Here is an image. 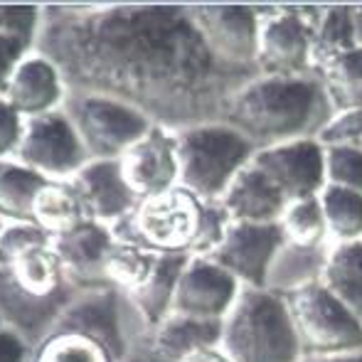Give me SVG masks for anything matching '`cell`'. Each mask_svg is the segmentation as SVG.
<instances>
[{"label":"cell","mask_w":362,"mask_h":362,"mask_svg":"<svg viewBox=\"0 0 362 362\" xmlns=\"http://www.w3.org/2000/svg\"><path fill=\"white\" fill-rule=\"evenodd\" d=\"M35 52L67 89L119 99L168 131L222 121L234 91L259 74L219 62L187 5H42Z\"/></svg>","instance_id":"obj_1"},{"label":"cell","mask_w":362,"mask_h":362,"mask_svg":"<svg viewBox=\"0 0 362 362\" xmlns=\"http://www.w3.org/2000/svg\"><path fill=\"white\" fill-rule=\"evenodd\" d=\"M76 296L52 237L30 222L5 224L0 234V325L30 348L49 338Z\"/></svg>","instance_id":"obj_2"},{"label":"cell","mask_w":362,"mask_h":362,"mask_svg":"<svg viewBox=\"0 0 362 362\" xmlns=\"http://www.w3.org/2000/svg\"><path fill=\"white\" fill-rule=\"evenodd\" d=\"M333 116L330 96L315 74H257L232 94L222 121L262 151L291 141L320 139Z\"/></svg>","instance_id":"obj_3"},{"label":"cell","mask_w":362,"mask_h":362,"mask_svg":"<svg viewBox=\"0 0 362 362\" xmlns=\"http://www.w3.org/2000/svg\"><path fill=\"white\" fill-rule=\"evenodd\" d=\"M229 215L219 202H205L173 187L163 195L146 197L124 222L111 227L119 242L134 244L151 254L210 257L229 227Z\"/></svg>","instance_id":"obj_4"},{"label":"cell","mask_w":362,"mask_h":362,"mask_svg":"<svg viewBox=\"0 0 362 362\" xmlns=\"http://www.w3.org/2000/svg\"><path fill=\"white\" fill-rule=\"evenodd\" d=\"M219 348L229 362H300L303 358L286 298L269 288L242 286L222 320Z\"/></svg>","instance_id":"obj_5"},{"label":"cell","mask_w":362,"mask_h":362,"mask_svg":"<svg viewBox=\"0 0 362 362\" xmlns=\"http://www.w3.org/2000/svg\"><path fill=\"white\" fill-rule=\"evenodd\" d=\"M177 151V185L205 202H219L234 177L252 163L257 148L224 121L173 131Z\"/></svg>","instance_id":"obj_6"},{"label":"cell","mask_w":362,"mask_h":362,"mask_svg":"<svg viewBox=\"0 0 362 362\" xmlns=\"http://www.w3.org/2000/svg\"><path fill=\"white\" fill-rule=\"evenodd\" d=\"M148 330L151 328L134 308L129 296L106 286L76 291L54 323L52 333L89 338L91 343L101 345L114 362H126L131 355H139Z\"/></svg>","instance_id":"obj_7"},{"label":"cell","mask_w":362,"mask_h":362,"mask_svg":"<svg viewBox=\"0 0 362 362\" xmlns=\"http://www.w3.org/2000/svg\"><path fill=\"white\" fill-rule=\"evenodd\" d=\"M59 109L76 131L89 160H119L153 129L151 119L134 106L94 91L67 89Z\"/></svg>","instance_id":"obj_8"},{"label":"cell","mask_w":362,"mask_h":362,"mask_svg":"<svg viewBox=\"0 0 362 362\" xmlns=\"http://www.w3.org/2000/svg\"><path fill=\"white\" fill-rule=\"evenodd\" d=\"M323 5H264L259 30V74H313V33Z\"/></svg>","instance_id":"obj_9"},{"label":"cell","mask_w":362,"mask_h":362,"mask_svg":"<svg viewBox=\"0 0 362 362\" xmlns=\"http://www.w3.org/2000/svg\"><path fill=\"white\" fill-rule=\"evenodd\" d=\"M286 305L303 358L362 350V325L323 281L286 296Z\"/></svg>","instance_id":"obj_10"},{"label":"cell","mask_w":362,"mask_h":362,"mask_svg":"<svg viewBox=\"0 0 362 362\" xmlns=\"http://www.w3.org/2000/svg\"><path fill=\"white\" fill-rule=\"evenodd\" d=\"M13 160L45 180L67 182L89 163V156L62 109H54L23 119V134Z\"/></svg>","instance_id":"obj_11"},{"label":"cell","mask_w":362,"mask_h":362,"mask_svg":"<svg viewBox=\"0 0 362 362\" xmlns=\"http://www.w3.org/2000/svg\"><path fill=\"white\" fill-rule=\"evenodd\" d=\"M197 30L219 62L237 69H257L259 30L264 5H187Z\"/></svg>","instance_id":"obj_12"},{"label":"cell","mask_w":362,"mask_h":362,"mask_svg":"<svg viewBox=\"0 0 362 362\" xmlns=\"http://www.w3.org/2000/svg\"><path fill=\"white\" fill-rule=\"evenodd\" d=\"M284 232L279 222L254 224V222H229L222 242L207 259L232 274L242 286L264 288L267 274L274 257L281 249Z\"/></svg>","instance_id":"obj_13"},{"label":"cell","mask_w":362,"mask_h":362,"mask_svg":"<svg viewBox=\"0 0 362 362\" xmlns=\"http://www.w3.org/2000/svg\"><path fill=\"white\" fill-rule=\"evenodd\" d=\"M252 163L291 202L315 197L325 187V148L318 139L262 148Z\"/></svg>","instance_id":"obj_14"},{"label":"cell","mask_w":362,"mask_h":362,"mask_svg":"<svg viewBox=\"0 0 362 362\" xmlns=\"http://www.w3.org/2000/svg\"><path fill=\"white\" fill-rule=\"evenodd\" d=\"M242 284L207 257H190L177 279L170 313L202 320H224Z\"/></svg>","instance_id":"obj_15"},{"label":"cell","mask_w":362,"mask_h":362,"mask_svg":"<svg viewBox=\"0 0 362 362\" xmlns=\"http://www.w3.org/2000/svg\"><path fill=\"white\" fill-rule=\"evenodd\" d=\"M121 173L134 195L141 200L177 187V151L175 134L163 126H153L141 141H136L119 158Z\"/></svg>","instance_id":"obj_16"},{"label":"cell","mask_w":362,"mask_h":362,"mask_svg":"<svg viewBox=\"0 0 362 362\" xmlns=\"http://www.w3.org/2000/svg\"><path fill=\"white\" fill-rule=\"evenodd\" d=\"M81 202L86 219L116 227L139 205V197L124 180L119 160H89L67 180Z\"/></svg>","instance_id":"obj_17"},{"label":"cell","mask_w":362,"mask_h":362,"mask_svg":"<svg viewBox=\"0 0 362 362\" xmlns=\"http://www.w3.org/2000/svg\"><path fill=\"white\" fill-rule=\"evenodd\" d=\"M114 242L116 237L111 232V227L91 222V219L81 222L79 227L69 229V232L59 234V237H52L54 252H57L59 262H62L69 284L76 291L109 286L104 279V264Z\"/></svg>","instance_id":"obj_18"},{"label":"cell","mask_w":362,"mask_h":362,"mask_svg":"<svg viewBox=\"0 0 362 362\" xmlns=\"http://www.w3.org/2000/svg\"><path fill=\"white\" fill-rule=\"evenodd\" d=\"M222 338V320H202L168 313L148 330L139 355L146 362H180L200 348H217Z\"/></svg>","instance_id":"obj_19"},{"label":"cell","mask_w":362,"mask_h":362,"mask_svg":"<svg viewBox=\"0 0 362 362\" xmlns=\"http://www.w3.org/2000/svg\"><path fill=\"white\" fill-rule=\"evenodd\" d=\"M64 94H67V86L57 67L33 49L10 76L3 96L23 119H28V116H40L59 109Z\"/></svg>","instance_id":"obj_20"},{"label":"cell","mask_w":362,"mask_h":362,"mask_svg":"<svg viewBox=\"0 0 362 362\" xmlns=\"http://www.w3.org/2000/svg\"><path fill=\"white\" fill-rule=\"evenodd\" d=\"M219 205L227 210L232 222L274 224L281 219L288 200L254 163H249L227 187Z\"/></svg>","instance_id":"obj_21"},{"label":"cell","mask_w":362,"mask_h":362,"mask_svg":"<svg viewBox=\"0 0 362 362\" xmlns=\"http://www.w3.org/2000/svg\"><path fill=\"white\" fill-rule=\"evenodd\" d=\"M330 247L333 244H320V247H300L293 242H284L281 249L274 257L272 267L267 274V286L269 291L279 296H291L296 291L313 286V284L323 281L325 267H328Z\"/></svg>","instance_id":"obj_22"},{"label":"cell","mask_w":362,"mask_h":362,"mask_svg":"<svg viewBox=\"0 0 362 362\" xmlns=\"http://www.w3.org/2000/svg\"><path fill=\"white\" fill-rule=\"evenodd\" d=\"M185 254H158L151 274L134 293H126L139 315L146 320L148 328L160 323L173 310V298H175L177 279L187 264Z\"/></svg>","instance_id":"obj_23"},{"label":"cell","mask_w":362,"mask_h":362,"mask_svg":"<svg viewBox=\"0 0 362 362\" xmlns=\"http://www.w3.org/2000/svg\"><path fill=\"white\" fill-rule=\"evenodd\" d=\"M47 182L13 158H0V222L33 224L35 197Z\"/></svg>","instance_id":"obj_24"},{"label":"cell","mask_w":362,"mask_h":362,"mask_svg":"<svg viewBox=\"0 0 362 362\" xmlns=\"http://www.w3.org/2000/svg\"><path fill=\"white\" fill-rule=\"evenodd\" d=\"M323 284L362 325V242L330 247Z\"/></svg>","instance_id":"obj_25"},{"label":"cell","mask_w":362,"mask_h":362,"mask_svg":"<svg viewBox=\"0 0 362 362\" xmlns=\"http://www.w3.org/2000/svg\"><path fill=\"white\" fill-rule=\"evenodd\" d=\"M81 222H86V215L69 182L49 180L37 192L33 205V224L42 229L45 234L59 237V234L79 227Z\"/></svg>","instance_id":"obj_26"},{"label":"cell","mask_w":362,"mask_h":362,"mask_svg":"<svg viewBox=\"0 0 362 362\" xmlns=\"http://www.w3.org/2000/svg\"><path fill=\"white\" fill-rule=\"evenodd\" d=\"M320 207H323L325 224L333 244L362 242V195L345 190L338 185H328L320 190Z\"/></svg>","instance_id":"obj_27"},{"label":"cell","mask_w":362,"mask_h":362,"mask_svg":"<svg viewBox=\"0 0 362 362\" xmlns=\"http://www.w3.org/2000/svg\"><path fill=\"white\" fill-rule=\"evenodd\" d=\"M358 47L353 28V5H323L313 33V72L330 57Z\"/></svg>","instance_id":"obj_28"},{"label":"cell","mask_w":362,"mask_h":362,"mask_svg":"<svg viewBox=\"0 0 362 362\" xmlns=\"http://www.w3.org/2000/svg\"><path fill=\"white\" fill-rule=\"evenodd\" d=\"M156 259H158V254H151V252H146V249L116 239L104 264L106 284H109L111 288L121 291V293H134V291L148 279Z\"/></svg>","instance_id":"obj_29"},{"label":"cell","mask_w":362,"mask_h":362,"mask_svg":"<svg viewBox=\"0 0 362 362\" xmlns=\"http://www.w3.org/2000/svg\"><path fill=\"white\" fill-rule=\"evenodd\" d=\"M279 227L284 232V239L300 247H320V244H333L328 234V224H325L323 207H320V197H303L296 200L284 210Z\"/></svg>","instance_id":"obj_30"},{"label":"cell","mask_w":362,"mask_h":362,"mask_svg":"<svg viewBox=\"0 0 362 362\" xmlns=\"http://www.w3.org/2000/svg\"><path fill=\"white\" fill-rule=\"evenodd\" d=\"M313 74L325 86L330 104H333L335 114H338L340 106L362 86V47H353L348 52L335 54L328 62L315 67Z\"/></svg>","instance_id":"obj_31"},{"label":"cell","mask_w":362,"mask_h":362,"mask_svg":"<svg viewBox=\"0 0 362 362\" xmlns=\"http://www.w3.org/2000/svg\"><path fill=\"white\" fill-rule=\"evenodd\" d=\"M33 362H114L101 345L72 333H52L33 353Z\"/></svg>","instance_id":"obj_32"},{"label":"cell","mask_w":362,"mask_h":362,"mask_svg":"<svg viewBox=\"0 0 362 362\" xmlns=\"http://www.w3.org/2000/svg\"><path fill=\"white\" fill-rule=\"evenodd\" d=\"M325 148V182L362 195V148L355 144Z\"/></svg>","instance_id":"obj_33"},{"label":"cell","mask_w":362,"mask_h":362,"mask_svg":"<svg viewBox=\"0 0 362 362\" xmlns=\"http://www.w3.org/2000/svg\"><path fill=\"white\" fill-rule=\"evenodd\" d=\"M323 146H340V144H360L362 141V106L360 109L340 111L330 119V124L320 134Z\"/></svg>","instance_id":"obj_34"},{"label":"cell","mask_w":362,"mask_h":362,"mask_svg":"<svg viewBox=\"0 0 362 362\" xmlns=\"http://www.w3.org/2000/svg\"><path fill=\"white\" fill-rule=\"evenodd\" d=\"M33 45L28 40H20L15 35H8L0 30V96L5 94V86H8L10 76L18 69V64L33 52Z\"/></svg>","instance_id":"obj_35"},{"label":"cell","mask_w":362,"mask_h":362,"mask_svg":"<svg viewBox=\"0 0 362 362\" xmlns=\"http://www.w3.org/2000/svg\"><path fill=\"white\" fill-rule=\"evenodd\" d=\"M23 134V116L10 106L5 96H0V158H13Z\"/></svg>","instance_id":"obj_36"},{"label":"cell","mask_w":362,"mask_h":362,"mask_svg":"<svg viewBox=\"0 0 362 362\" xmlns=\"http://www.w3.org/2000/svg\"><path fill=\"white\" fill-rule=\"evenodd\" d=\"M33 353L23 338L0 325V362H33Z\"/></svg>","instance_id":"obj_37"},{"label":"cell","mask_w":362,"mask_h":362,"mask_svg":"<svg viewBox=\"0 0 362 362\" xmlns=\"http://www.w3.org/2000/svg\"><path fill=\"white\" fill-rule=\"evenodd\" d=\"M180 362H229L227 355L222 353V348H200V350H195V353H190V355H185Z\"/></svg>","instance_id":"obj_38"},{"label":"cell","mask_w":362,"mask_h":362,"mask_svg":"<svg viewBox=\"0 0 362 362\" xmlns=\"http://www.w3.org/2000/svg\"><path fill=\"white\" fill-rule=\"evenodd\" d=\"M300 362H362V350L333 355H305V358H300Z\"/></svg>","instance_id":"obj_39"},{"label":"cell","mask_w":362,"mask_h":362,"mask_svg":"<svg viewBox=\"0 0 362 362\" xmlns=\"http://www.w3.org/2000/svg\"><path fill=\"white\" fill-rule=\"evenodd\" d=\"M353 28H355V42L362 47V5H353Z\"/></svg>","instance_id":"obj_40"},{"label":"cell","mask_w":362,"mask_h":362,"mask_svg":"<svg viewBox=\"0 0 362 362\" xmlns=\"http://www.w3.org/2000/svg\"><path fill=\"white\" fill-rule=\"evenodd\" d=\"M126 362H146L144 358H141V355H131V358L129 360H126Z\"/></svg>","instance_id":"obj_41"},{"label":"cell","mask_w":362,"mask_h":362,"mask_svg":"<svg viewBox=\"0 0 362 362\" xmlns=\"http://www.w3.org/2000/svg\"><path fill=\"white\" fill-rule=\"evenodd\" d=\"M3 227H5V222H0V234H3Z\"/></svg>","instance_id":"obj_42"},{"label":"cell","mask_w":362,"mask_h":362,"mask_svg":"<svg viewBox=\"0 0 362 362\" xmlns=\"http://www.w3.org/2000/svg\"><path fill=\"white\" fill-rule=\"evenodd\" d=\"M355 146H360V148H362V141H360V144H355Z\"/></svg>","instance_id":"obj_43"}]
</instances>
